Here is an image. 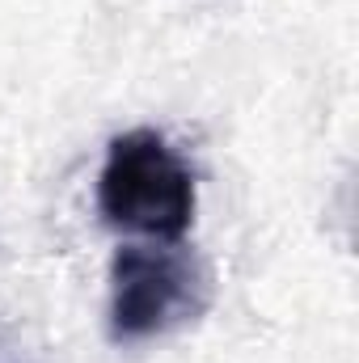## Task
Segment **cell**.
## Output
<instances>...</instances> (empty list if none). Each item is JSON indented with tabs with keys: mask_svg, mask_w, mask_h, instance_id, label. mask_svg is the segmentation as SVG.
Masks as SVG:
<instances>
[{
	"mask_svg": "<svg viewBox=\"0 0 359 363\" xmlns=\"http://www.w3.org/2000/svg\"><path fill=\"white\" fill-rule=\"evenodd\" d=\"M97 211L110 228L182 241L194 224V174L161 131H123L106 144Z\"/></svg>",
	"mask_w": 359,
	"mask_h": 363,
	"instance_id": "6da1fadb",
	"label": "cell"
},
{
	"mask_svg": "<svg viewBox=\"0 0 359 363\" xmlns=\"http://www.w3.org/2000/svg\"><path fill=\"white\" fill-rule=\"evenodd\" d=\"M207 271L157 245H123L110 262V338L144 342L194 321L207 308Z\"/></svg>",
	"mask_w": 359,
	"mask_h": 363,
	"instance_id": "7a4b0ae2",
	"label": "cell"
}]
</instances>
